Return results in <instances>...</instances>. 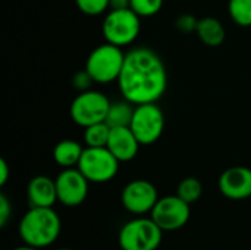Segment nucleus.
Here are the masks:
<instances>
[{
    "mask_svg": "<svg viewBox=\"0 0 251 250\" xmlns=\"http://www.w3.org/2000/svg\"><path fill=\"white\" fill-rule=\"evenodd\" d=\"M176 194L185 200L187 203H194L197 202L201 194H203V184L200 180H197L196 177H188V178H184L179 184H178V190H176Z\"/></svg>",
    "mask_w": 251,
    "mask_h": 250,
    "instance_id": "20",
    "label": "nucleus"
},
{
    "mask_svg": "<svg viewBox=\"0 0 251 250\" xmlns=\"http://www.w3.org/2000/svg\"><path fill=\"white\" fill-rule=\"evenodd\" d=\"M125 60V53L119 46L104 43L96 47L85 62V69L99 84L118 81Z\"/></svg>",
    "mask_w": 251,
    "mask_h": 250,
    "instance_id": "3",
    "label": "nucleus"
},
{
    "mask_svg": "<svg viewBox=\"0 0 251 250\" xmlns=\"http://www.w3.org/2000/svg\"><path fill=\"white\" fill-rule=\"evenodd\" d=\"M72 83H74V87H75L76 90H79V93H81V91L90 90V85H91V83H94V80H93L91 75L87 72V69H84V71H79V72H76V74L74 75Z\"/></svg>",
    "mask_w": 251,
    "mask_h": 250,
    "instance_id": "24",
    "label": "nucleus"
},
{
    "mask_svg": "<svg viewBox=\"0 0 251 250\" xmlns=\"http://www.w3.org/2000/svg\"><path fill=\"white\" fill-rule=\"evenodd\" d=\"M84 141L87 147H106L110 136V127L104 122H97L84 128Z\"/></svg>",
    "mask_w": 251,
    "mask_h": 250,
    "instance_id": "18",
    "label": "nucleus"
},
{
    "mask_svg": "<svg viewBox=\"0 0 251 250\" xmlns=\"http://www.w3.org/2000/svg\"><path fill=\"white\" fill-rule=\"evenodd\" d=\"M140 141L129 127H115L110 128V136L107 141V149L119 162L132 161L140 149Z\"/></svg>",
    "mask_w": 251,
    "mask_h": 250,
    "instance_id": "13",
    "label": "nucleus"
},
{
    "mask_svg": "<svg viewBox=\"0 0 251 250\" xmlns=\"http://www.w3.org/2000/svg\"><path fill=\"white\" fill-rule=\"evenodd\" d=\"M57 250H72V249H68V248H62V249H57Z\"/></svg>",
    "mask_w": 251,
    "mask_h": 250,
    "instance_id": "29",
    "label": "nucleus"
},
{
    "mask_svg": "<svg viewBox=\"0 0 251 250\" xmlns=\"http://www.w3.org/2000/svg\"><path fill=\"white\" fill-rule=\"evenodd\" d=\"M118 85L124 99L132 105L156 103L168 87L165 62L151 49L135 47L125 53Z\"/></svg>",
    "mask_w": 251,
    "mask_h": 250,
    "instance_id": "1",
    "label": "nucleus"
},
{
    "mask_svg": "<svg viewBox=\"0 0 251 250\" xmlns=\"http://www.w3.org/2000/svg\"><path fill=\"white\" fill-rule=\"evenodd\" d=\"M196 32H197L199 38L206 46H210V47L221 46L224 43V40H225V35H226L225 28L221 24V21L216 19V18H212V16L200 19Z\"/></svg>",
    "mask_w": 251,
    "mask_h": 250,
    "instance_id": "16",
    "label": "nucleus"
},
{
    "mask_svg": "<svg viewBox=\"0 0 251 250\" xmlns=\"http://www.w3.org/2000/svg\"><path fill=\"white\" fill-rule=\"evenodd\" d=\"M57 202L68 208L79 206L88 194V180L78 168H65L56 177Z\"/></svg>",
    "mask_w": 251,
    "mask_h": 250,
    "instance_id": "11",
    "label": "nucleus"
},
{
    "mask_svg": "<svg viewBox=\"0 0 251 250\" xmlns=\"http://www.w3.org/2000/svg\"><path fill=\"white\" fill-rule=\"evenodd\" d=\"M119 164L107 147H85L76 168L90 183L101 184L116 177Z\"/></svg>",
    "mask_w": 251,
    "mask_h": 250,
    "instance_id": "6",
    "label": "nucleus"
},
{
    "mask_svg": "<svg viewBox=\"0 0 251 250\" xmlns=\"http://www.w3.org/2000/svg\"><path fill=\"white\" fill-rule=\"evenodd\" d=\"M9 180V165L4 159H0V186H4Z\"/></svg>",
    "mask_w": 251,
    "mask_h": 250,
    "instance_id": "26",
    "label": "nucleus"
},
{
    "mask_svg": "<svg viewBox=\"0 0 251 250\" xmlns=\"http://www.w3.org/2000/svg\"><path fill=\"white\" fill-rule=\"evenodd\" d=\"M129 7L140 18H150L160 12L163 7V0H131Z\"/></svg>",
    "mask_w": 251,
    "mask_h": 250,
    "instance_id": "21",
    "label": "nucleus"
},
{
    "mask_svg": "<svg viewBox=\"0 0 251 250\" xmlns=\"http://www.w3.org/2000/svg\"><path fill=\"white\" fill-rule=\"evenodd\" d=\"M153 221L163 231H176L182 228L191 215L190 203L182 200L178 194L159 197L153 211L150 212Z\"/></svg>",
    "mask_w": 251,
    "mask_h": 250,
    "instance_id": "9",
    "label": "nucleus"
},
{
    "mask_svg": "<svg viewBox=\"0 0 251 250\" xmlns=\"http://www.w3.org/2000/svg\"><path fill=\"white\" fill-rule=\"evenodd\" d=\"M131 0H110L109 10H121V9H129Z\"/></svg>",
    "mask_w": 251,
    "mask_h": 250,
    "instance_id": "27",
    "label": "nucleus"
},
{
    "mask_svg": "<svg viewBox=\"0 0 251 250\" xmlns=\"http://www.w3.org/2000/svg\"><path fill=\"white\" fill-rule=\"evenodd\" d=\"M134 109L135 105H132L128 100H122V102H113L110 103L107 116H106V124L110 128L115 127H129L131 121H132V115H134Z\"/></svg>",
    "mask_w": 251,
    "mask_h": 250,
    "instance_id": "17",
    "label": "nucleus"
},
{
    "mask_svg": "<svg viewBox=\"0 0 251 250\" xmlns=\"http://www.w3.org/2000/svg\"><path fill=\"white\" fill-rule=\"evenodd\" d=\"M110 103L112 102L101 91H81L71 103V118L82 128L97 122H104Z\"/></svg>",
    "mask_w": 251,
    "mask_h": 250,
    "instance_id": "7",
    "label": "nucleus"
},
{
    "mask_svg": "<svg viewBox=\"0 0 251 250\" xmlns=\"http://www.w3.org/2000/svg\"><path fill=\"white\" fill-rule=\"evenodd\" d=\"M13 250H40L38 248H34V246H29V245H24V246H19Z\"/></svg>",
    "mask_w": 251,
    "mask_h": 250,
    "instance_id": "28",
    "label": "nucleus"
},
{
    "mask_svg": "<svg viewBox=\"0 0 251 250\" xmlns=\"http://www.w3.org/2000/svg\"><path fill=\"white\" fill-rule=\"evenodd\" d=\"M121 200L122 206L129 214L144 215L153 211L159 200V194L153 183L147 180H134L124 187Z\"/></svg>",
    "mask_w": 251,
    "mask_h": 250,
    "instance_id": "10",
    "label": "nucleus"
},
{
    "mask_svg": "<svg viewBox=\"0 0 251 250\" xmlns=\"http://www.w3.org/2000/svg\"><path fill=\"white\" fill-rule=\"evenodd\" d=\"M84 147L75 140H62L53 149V159L54 162L65 168H75L79 164L82 156Z\"/></svg>",
    "mask_w": 251,
    "mask_h": 250,
    "instance_id": "15",
    "label": "nucleus"
},
{
    "mask_svg": "<svg viewBox=\"0 0 251 250\" xmlns=\"http://www.w3.org/2000/svg\"><path fill=\"white\" fill-rule=\"evenodd\" d=\"M78 9L88 16H99L109 10L110 0H75Z\"/></svg>",
    "mask_w": 251,
    "mask_h": 250,
    "instance_id": "22",
    "label": "nucleus"
},
{
    "mask_svg": "<svg viewBox=\"0 0 251 250\" xmlns=\"http://www.w3.org/2000/svg\"><path fill=\"white\" fill-rule=\"evenodd\" d=\"M12 215V205L6 194H0V227H6Z\"/></svg>",
    "mask_w": 251,
    "mask_h": 250,
    "instance_id": "25",
    "label": "nucleus"
},
{
    "mask_svg": "<svg viewBox=\"0 0 251 250\" xmlns=\"http://www.w3.org/2000/svg\"><path fill=\"white\" fill-rule=\"evenodd\" d=\"M62 230V221L53 208H29L18 225L19 237L25 245L43 249L53 245Z\"/></svg>",
    "mask_w": 251,
    "mask_h": 250,
    "instance_id": "2",
    "label": "nucleus"
},
{
    "mask_svg": "<svg viewBox=\"0 0 251 250\" xmlns=\"http://www.w3.org/2000/svg\"><path fill=\"white\" fill-rule=\"evenodd\" d=\"M228 13L240 27H251V0H229Z\"/></svg>",
    "mask_w": 251,
    "mask_h": 250,
    "instance_id": "19",
    "label": "nucleus"
},
{
    "mask_svg": "<svg viewBox=\"0 0 251 250\" xmlns=\"http://www.w3.org/2000/svg\"><path fill=\"white\" fill-rule=\"evenodd\" d=\"M129 128L141 146L154 144L165 130V113L157 103L135 105Z\"/></svg>",
    "mask_w": 251,
    "mask_h": 250,
    "instance_id": "8",
    "label": "nucleus"
},
{
    "mask_svg": "<svg viewBox=\"0 0 251 250\" xmlns=\"http://www.w3.org/2000/svg\"><path fill=\"white\" fill-rule=\"evenodd\" d=\"M28 202L32 208H53L57 202L56 181L46 175L34 177L26 189Z\"/></svg>",
    "mask_w": 251,
    "mask_h": 250,
    "instance_id": "14",
    "label": "nucleus"
},
{
    "mask_svg": "<svg viewBox=\"0 0 251 250\" xmlns=\"http://www.w3.org/2000/svg\"><path fill=\"white\" fill-rule=\"evenodd\" d=\"M163 233L151 217L137 218L121 228L118 243L122 250H156L162 243Z\"/></svg>",
    "mask_w": 251,
    "mask_h": 250,
    "instance_id": "4",
    "label": "nucleus"
},
{
    "mask_svg": "<svg viewBox=\"0 0 251 250\" xmlns=\"http://www.w3.org/2000/svg\"><path fill=\"white\" fill-rule=\"evenodd\" d=\"M141 31V18L129 7L121 10H109L103 25L101 34L110 44L125 47L132 44Z\"/></svg>",
    "mask_w": 251,
    "mask_h": 250,
    "instance_id": "5",
    "label": "nucleus"
},
{
    "mask_svg": "<svg viewBox=\"0 0 251 250\" xmlns=\"http://www.w3.org/2000/svg\"><path fill=\"white\" fill-rule=\"evenodd\" d=\"M197 25H199V19H196V16H193L190 13H182L175 21V27L181 32H185V34L196 32L197 31Z\"/></svg>",
    "mask_w": 251,
    "mask_h": 250,
    "instance_id": "23",
    "label": "nucleus"
},
{
    "mask_svg": "<svg viewBox=\"0 0 251 250\" xmlns=\"http://www.w3.org/2000/svg\"><path fill=\"white\" fill-rule=\"evenodd\" d=\"M218 187L221 193L231 200H244L251 197V169L247 167H231L219 177Z\"/></svg>",
    "mask_w": 251,
    "mask_h": 250,
    "instance_id": "12",
    "label": "nucleus"
}]
</instances>
